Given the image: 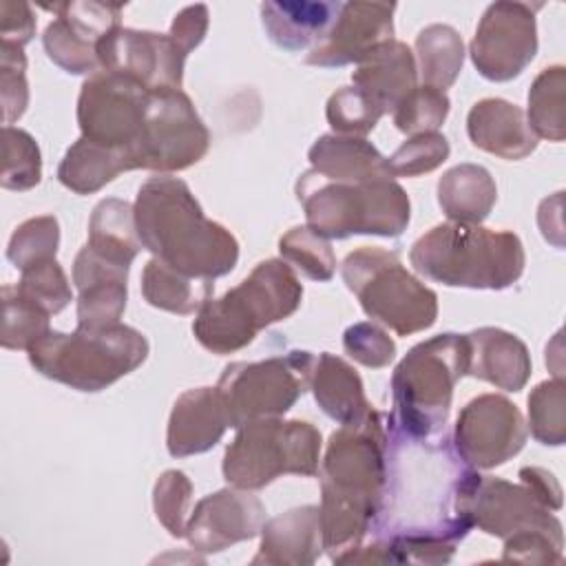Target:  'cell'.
<instances>
[{"label":"cell","instance_id":"6da1fadb","mask_svg":"<svg viewBox=\"0 0 566 566\" xmlns=\"http://www.w3.org/2000/svg\"><path fill=\"white\" fill-rule=\"evenodd\" d=\"M387 471L374 539L391 544L402 564H447L473 528L469 495L478 478L447 436L413 438L387 418Z\"/></svg>","mask_w":566,"mask_h":566},{"label":"cell","instance_id":"7a4b0ae2","mask_svg":"<svg viewBox=\"0 0 566 566\" xmlns=\"http://www.w3.org/2000/svg\"><path fill=\"white\" fill-rule=\"evenodd\" d=\"M385 413L340 424L321 460V528L332 562L360 546L378 511L387 471Z\"/></svg>","mask_w":566,"mask_h":566},{"label":"cell","instance_id":"3957f363","mask_svg":"<svg viewBox=\"0 0 566 566\" xmlns=\"http://www.w3.org/2000/svg\"><path fill=\"white\" fill-rule=\"evenodd\" d=\"M135 221L142 245L192 279L214 281L239 261L234 234L208 219L188 184L177 177L157 175L139 186Z\"/></svg>","mask_w":566,"mask_h":566},{"label":"cell","instance_id":"277c9868","mask_svg":"<svg viewBox=\"0 0 566 566\" xmlns=\"http://www.w3.org/2000/svg\"><path fill=\"white\" fill-rule=\"evenodd\" d=\"M418 274L447 287L506 290L524 272V245L515 232L469 223H438L409 252Z\"/></svg>","mask_w":566,"mask_h":566},{"label":"cell","instance_id":"5b68a950","mask_svg":"<svg viewBox=\"0 0 566 566\" xmlns=\"http://www.w3.org/2000/svg\"><path fill=\"white\" fill-rule=\"evenodd\" d=\"M301 298L303 285L296 272L283 259H265L237 287L199 307L192 334L212 354H234L268 325L292 316Z\"/></svg>","mask_w":566,"mask_h":566},{"label":"cell","instance_id":"8992f818","mask_svg":"<svg viewBox=\"0 0 566 566\" xmlns=\"http://www.w3.org/2000/svg\"><path fill=\"white\" fill-rule=\"evenodd\" d=\"M469 371L467 334H438L413 345L391 376L387 420L413 438H433L449 420L453 387Z\"/></svg>","mask_w":566,"mask_h":566},{"label":"cell","instance_id":"52a82bcc","mask_svg":"<svg viewBox=\"0 0 566 566\" xmlns=\"http://www.w3.org/2000/svg\"><path fill=\"white\" fill-rule=\"evenodd\" d=\"M307 228L325 239L400 237L411 219L409 195L394 179L332 181L305 170L296 181Z\"/></svg>","mask_w":566,"mask_h":566},{"label":"cell","instance_id":"ba28073f","mask_svg":"<svg viewBox=\"0 0 566 566\" xmlns=\"http://www.w3.org/2000/svg\"><path fill=\"white\" fill-rule=\"evenodd\" d=\"M27 354L38 374L93 394L135 371L148 358V340L122 323L102 329L77 327L71 334L49 329Z\"/></svg>","mask_w":566,"mask_h":566},{"label":"cell","instance_id":"9c48e42d","mask_svg":"<svg viewBox=\"0 0 566 566\" xmlns=\"http://www.w3.org/2000/svg\"><path fill=\"white\" fill-rule=\"evenodd\" d=\"M321 431L307 420L259 418L237 429L223 453V478L230 486L256 491L281 475H316Z\"/></svg>","mask_w":566,"mask_h":566},{"label":"cell","instance_id":"30bf717a","mask_svg":"<svg viewBox=\"0 0 566 566\" xmlns=\"http://www.w3.org/2000/svg\"><path fill=\"white\" fill-rule=\"evenodd\" d=\"M340 274L363 312L398 336L429 329L438 318L436 292L418 281L391 250L358 248L345 256Z\"/></svg>","mask_w":566,"mask_h":566},{"label":"cell","instance_id":"8fae6325","mask_svg":"<svg viewBox=\"0 0 566 566\" xmlns=\"http://www.w3.org/2000/svg\"><path fill=\"white\" fill-rule=\"evenodd\" d=\"M316 356L292 349L256 363L226 365L217 391L232 429L259 418L283 416L310 389Z\"/></svg>","mask_w":566,"mask_h":566},{"label":"cell","instance_id":"7c38bea8","mask_svg":"<svg viewBox=\"0 0 566 566\" xmlns=\"http://www.w3.org/2000/svg\"><path fill=\"white\" fill-rule=\"evenodd\" d=\"M208 146L210 133L181 88L150 91L142 133L130 150L135 170H186L203 159Z\"/></svg>","mask_w":566,"mask_h":566},{"label":"cell","instance_id":"4fadbf2b","mask_svg":"<svg viewBox=\"0 0 566 566\" xmlns=\"http://www.w3.org/2000/svg\"><path fill=\"white\" fill-rule=\"evenodd\" d=\"M148 95L150 91L130 77L108 71L88 75L77 97L82 137L124 150L130 159V150L142 133Z\"/></svg>","mask_w":566,"mask_h":566},{"label":"cell","instance_id":"5bb4252c","mask_svg":"<svg viewBox=\"0 0 566 566\" xmlns=\"http://www.w3.org/2000/svg\"><path fill=\"white\" fill-rule=\"evenodd\" d=\"M535 9L526 2H493L484 9L469 44L473 66L484 80L517 77L537 53Z\"/></svg>","mask_w":566,"mask_h":566},{"label":"cell","instance_id":"9a60e30c","mask_svg":"<svg viewBox=\"0 0 566 566\" xmlns=\"http://www.w3.org/2000/svg\"><path fill=\"white\" fill-rule=\"evenodd\" d=\"M526 438L522 411L500 394H482L460 409L453 449L471 469H495L517 455Z\"/></svg>","mask_w":566,"mask_h":566},{"label":"cell","instance_id":"2e32d148","mask_svg":"<svg viewBox=\"0 0 566 566\" xmlns=\"http://www.w3.org/2000/svg\"><path fill=\"white\" fill-rule=\"evenodd\" d=\"M469 517L473 526L500 539L528 533L564 539L562 522L524 482L513 484L502 478L478 473L469 495Z\"/></svg>","mask_w":566,"mask_h":566},{"label":"cell","instance_id":"e0dca14e","mask_svg":"<svg viewBox=\"0 0 566 566\" xmlns=\"http://www.w3.org/2000/svg\"><path fill=\"white\" fill-rule=\"evenodd\" d=\"M188 53L170 33L119 27L97 44L99 71L130 77L148 91L181 88Z\"/></svg>","mask_w":566,"mask_h":566},{"label":"cell","instance_id":"ac0fdd59","mask_svg":"<svg viewBox=\"0 0 566 566\" xmlns=\"http://www.w3.org/2000/svg\"><path fill=\"white\" fill-rule=\"evenodd\" d=\"M265 524V506L245 489H221L197 502L186 537L197 553H221L252 539Z\"/></svg>","mask_w":566,"mask_h":566},{"label":"cell","instance_id":"d6986e66","mask_svg":"<svg viewBox=\"0 0 566 566\" xmlns=\"http://www.w3.org/2000/svg\"><path fill=\"white\" fill-rule=\"evenodd\" d=\"M394 2H343L327 35L310 49L305 64H358L374 49L394 40Z\"/></svg>","mask_w":566,"mask_h":566},{"label":"cell","instance_id":"ffe728a7","mask_svg":"<svg viewBox=\"0 0 566 566\" xmlns=\"http://www.w3.org/2000/svg\"><path fill=\"white\" fill-rule=\"evenodd\" d=\"M228 416L217 387L184 391L170 411L166 447L172 458H188L212 449L228 429Z\"/></svg>","mask_w":566,"mask_h":566},{"label":"cell","instance_id":"44dd1931","mask_svg":"<svg viewBox=\"0 0 566 566\" xmlns=\"http://www.w3.org/2000/svg\"><path fill=\"white\" fill-rule=\"evenodd\" d=\"M467 135L475 148L509 161L524 159L537 148L526 113L502 97H484L471 106Z\"/></svg>","mask_w":566,"mask_h":566},{"label":"cell","instance_id":"7402d4cb","mask_svg":"<svg viewBox=\"0 0 566 566\" xmlns=\"http://www.w3.org/2000/svg\"><path fill=\"white\" fill-rule=\"evenodd\" d=\"M259 535L261 544L252 564L310 566L325 551L321 511L314 504L296 506L268 520Z\"/></svg>","mask_w":566,"mask_h":566},{"label":"cell","instance_id":"603a6c76","mask_svg":"<svg viewBox=\"0 0 566 566\" xmlns=\"http://www.w3.org/2000/svg\"><path fill=\"white\" fill-rule=\"evenodd\" d=\"M469 371L467 376L486 380L504 391H520L531 378V354L511 332L500 327H478L467 334Z\"/></svg>","mask_w":566,"mask_h":566},{"label":"cell","instance_id":"cb8c5ba5","mask_svg":"<svg viewBox=\"0 0 566 566\" xmlns=\"http://www.w3.org/2000/svg\"><path fill=\"white\" fill-rule=\"evenodd\" d=\"M352 82L369 95L382 113H394V108L418 86L416 55L405 42L394 38L356 64Z\"/></svg>","mask_w":566,"mask_h":566},{"label":"cell","instance_id":"d4e9b609","mask_svg":"<svg viewBox=\"0 0 566 566\" xmlns=\"http://www.w3.org/2000/svg\"><path fill=\"white\" fill-rule=\"evenodd\" d=\"M343 2L283 0L261 4V24L268 38L283 51L316 46L332 29Z\"/></svg>","mask_w":566,"mask_h":566},{"label":"cell","instance_id":"484cf974","mask_svg":"<svg viewBox=\"0 0 566 566\" xmlns=\"http://www.w3.org/2000/svg\"><path fill=\"white\" fill-rule=\"evenodd\" d=\"M312 170L332 181H371L391 179L387 157L365 137L321 135L307 150Z\"/></svg>","mask_w":566,"mask_h":566},{"label":"cell","instance_id":"4316f807","mask_svg":"<svg viewBox=\"0 0 566 566\" xmlns=\"http://www.w3.org/2000/svg\"><path fill=\"white\" fill-rule=\"evenodd\" d=\"M310 389L321 411L340 424L358 422L374 409L365 396L358 371L329 352L316 356Z\"/></svg>","mask_w":566,"mask_h":566},{"label":"cell","instance_id":"83f0119b","mask_svg":"<svg viewBox=\"0 0 566 566\" xmlns=\"http://www.w3.org/2000/svg\"><path fill=\"white\" fill-rule=\"evenodd\" d=\"M438 206L453 223L480 226L497 201L491 172L478 164H458L438 179Z\"/></svg>","mask_w":566,"mask_h":566},{"label":"cell","instance_id":"f1b7e54d","mask_svg":"<svg viewBox=\"0 0 566 566\" xmlns=\"http://www.w3.org/2000/svg\"><path fill=\"white\" fill-rule=\"evenodd\" d=\"M126 170L135 168L124 150L80 137L64 153L57 166V179L64 188L77 195H93Z\"/></svg>","mask_w":566,"mask_h":566},{"label":"cell","instance_id":"f546056e","mask_svg":"<svg viewBox=\"0 0 566 566\" xmlns=\"http://www.w3.org/2000/svg\"><path fill=\"white\" fill-rule=\"evenodd\" d=\"M86 245L99 256L130 268V263L144 248L137 232L135 206L115 197L102 199L93 208Z\"/></svg>","mask_w":566,"mask_h":566},{"label":"cell","instance_id":"4dcf8cb0","mask_svg":"<svg viewBox=\"0 0 566 566\" xmlns=\"http://www.w3.org/2000/svg\"><path fill=\"white\" fill-rule=\"evenodd\" d=\"M142 294L148 305L184 316L199 312L210 298L212 281L192 279L153 256L142 272Z\"/></svg>","mask_w":566,"mask_h":566},{"label":"cell","instance_id":"1f68e13d","mask_svg":"<svg viewBox=\"0 0 566 566\" xmlns=\"http://www.w3.org/2000/svg\"><path fill=\"white\" fill-rule=\"evenodd\" d=\"M416 66L424 86L447 91L464 64L462 35L449 24H429L416 35Z\"/></svg>","mask_w":566,"mask_h":566},{"label":"cell","instance_id":"d6a6232c","mask_svg":"<svg viewBox=\"0 0 566 566\" xmlns=\"http://www.w3.org/2000/svg\"><path fill=\"white\" fill-rule=\"evenodd\" d=\"M566 69L546 66L531 84L526 122L535 137L562 142L566 137Z\"/></svg>","mask_w":566,"mask_h":566},{"label":"cell","instance_id":"836d02e7","mask_svg":"<svg viewBox=\"0 0 566 566\" xmlns=\"http://www.w3.org/2000/svg\"><path fill=\"white\" fill-rule=\"evenodd\" d=\"M281 259L305 279L325 283L336 272V254L329 241L307 226H294L279 239Z\"/></svg>","mask_w":566,"mask_h":566},{"label":"cell","instance_id":"e575fe53","mask_svg":"<svg viewBox=\"0 0 566 566\" xmlns=\"http://www.w3.org/2000/svg\"><path fill=\"white\" fill-rule=\"evenodd\" d=\"M42 179V155L38 142L22 128H2V175L7 190H31Z\"/></svg>","mask_w":566,"mask_h":566},{"label":"cell","instance_id":"d590c367","mask_svg":"<svg viewBox=\"0 0 566 566\" xmlns=\"http://www.w3.org/2000/svg\"><path fill=\"white\" fill-rule=\"evenodd\" d=\"M537 442L559 447L566 440V382L553 378L539 382L528 396V424Z\"/></svg>","mask_w":566,"mask_h":566},{"label":"cell","instance_id":"8d00e7d4","mask_svg":"<svg viewBox=\"0 0 566 566\" xmlns=\"http://www.w3.org/2000/svg\"><path fill=\"white\" fill-rule=\"evenodd\" d=\"M49 314L27 301L15 285L2 287V347L4 349H29L40 340L49 327Z\"/></svg>","mask_w":566,"mask_h":566},{"label":"cell","instance_id":"74e56055","mask_svg":"<svg viewBox=\"0 0 566 566\" xmlns=\"http://www.w3.org/2000/svg\"><path fill=\"white\" fill-rule=\"evenodd\" d=\"M42 44L49 60L71 75H93L99 71L97 46L80 35L64 18L46 24Z\"/></svg>","mask_w":566,"mask_h":566},{"label":"cell","instance_id":"f35d334b","mask_svg":"<svg viewBox=\"0 0 566 566\" xmlns=\"http://www.w3.org/2000/svg\"><path fill=\"white\" fill-rule=\"evenodd\" d=\"M126 279L108 276L93 281L80 290L77 296V327L102 329L117 325L126 310Z\"/></svg>","mask_w":566,"mask_h":566},{"label":"cell","instance_id":"ab89813d","mask_svg":"<svg viewBox=\"0 0 566 566\" xmlns=\"http://www.w3.org/2000/svg\"><path fill=\"white\" fill-rule=\"evenodd\" d=\"M60 245V223L53 214L22 221L7 245V259L22 272L29 265L55 259Z\"/></svg>","mask_w":566,"mask_h":566},{"label":"cell","instance_id":"60d3db41","mask_svg":"<svg viewBox=\"0 0 566 566\" xmlns=\"http://www.w3.org/2000/svg\"><path fill=\"white\" fill-rule=\"evenodd\" d=\"M382 108L358 86H343L329 95L325 117L336 135L365 137L382 117Z\"/></svg>","mask_w":566,"mask_h":566},{"label":"cell","instance_id":"b9f144b4","mask_svg":"<svg viewBox=\"0 0 566 566\" xmlns=\"http://www.w3.org/2000/svg\"><path fill=\"white\" fill-rule=\"evenodd\" d=\"M451 102L444 91L431 86H416L396 108H394V124L405 135H420V133H438L449 115Z\"/></svg>","mask_w":566,"mask_h":566},{"label":"cell","instance_id":"7bdbcfd3","mask_svg":"<svg viewBox=\"0 0 566 566\" xmlns=\"http://www.w3.org/2000/svg\"><path fill=\"white\" fill-rule=\"evenodd\" d=\"M15 287L27 301L44 310L49 316L62 312L73 298L69 279L55 259L24 268Z\"/></svg>","mask_w":566,"mask_h":566},{"label":"cell","instance_id":"ee69618b","mask_svg":"<svg viewBox=\"0 0 566 566\" xmlns=\"http://www.w3.org/2000/svg\"><path fill=\"white\" fill-rule=\"evenodd\" d=\"M451 146L440 133H420L402 142L391 157H387L389 177H418L436 170L449 159Z\"/></svg>","mask_w":566,"mask_h":566},{"label":"cell","instance_id":"f6af8a7d","mask_svg":"<svg viewBox=\"0 0 566 566\" xmlns=\"http://www.w3.org/2000/svg\"><path fill=\"white\" fill-rule=\"evenodd\" d=\"M192 497V482L184 471H164L153 486V509L159 524L172 537H186L188 506Z\"/></svg>","mask_w":566,"mask_h":566},{"label":"cell","instance_id":"bcb514c9","mask_svg":"<svg viewBox=\"0 0 566 566\" xmlns=\"http://www.w3.org/2000/svg\"><path fill=\"white\" fill-rule=\"evenodd\" d=\"M42 9L53 11L55 18H64L80 35H84L88 42L99 44L106 35H111L122 24V11L124 4L113 2H55V4H42Z\"/></svg>","mask_w":566,"mask_h":566},{"label":"cell","instance_id":"7dc6e473","mask_svg":"<svg viewBox=\"0 0 566 566\" xmlns=\"http://www.w3.org/2000/svg\"><path fill=\"white\" fill-rule=\"evenodd\" d=\"M0 99H2V122L20 119L29 104V84H27V57L22 46L0 42Z\"/></svg>","mask_w":566,"mask_h":566},{"label":"cell","instance_id":"c3c4849f","mask_svg":"<svg viewBox=\"0 0 566 566\" xmlns=\"http://www.w3.org/2000/svg\"><path fill=\"white\" fill-rule=\"evenodd\" d=\"M343 347L356 363L380 369L387 367L396 356L394 338L376 323H354L343 334Z\"/></svg>","mask_w":566,"mask_h":566},{"label":"cell","instance_id":"681fc988","mask_svg":"<svg viewBox=\"0 0 566 566\" xmlns=\"http://www.w3.org/2000/svg\"><path fill=\"white\" fill-rule=\"evenodd\" d=\"M35 33V15L29 2H0V38L7 44L24 46Z\"/></svg>","mask_w":566,"mask_h":566},{"label":"cell","instance_id":"f907efd6","mask_svg":"<svg viewBox=\"0 0 566 566\" xmlns=\"http://www.w3.org/2000/svg\"><path fill=\"white\" fill-rule=\"evenodd\" d=\"M210 13H208V7L206 4H190V7H184L172 24H170V38L186 51L190 53L192 49H197L206 33H208V20Z\"/></svg>","mask_w":566,"mask_h":566},{"label":"cell","instance_id":"816d5d0a","mask_svg":"<svg viewBox=\"0 0 566 566\" xmlns=\"http://www.w3.org/2000/svg\"><path fill=\"white\" fill-rule=\"evenodd\" d=\"M517 475L520 482H524L542 500L544 506H548L551 511L562 509V486L551 471L542 467H522Z\"/></svg>","mask_w":566,"mask_h":566},{"label":"cell","instance_id":"f5cc1de1","mask_svg":"<svg viewBox=\"0 0 566 566\" xmlns=\"http://www.w3.org/2000/svg\"><path fill=\"white\" fill-rule=\"evenodd\" d=\"M564 192H555L553 197L544 199L537 210V223L546 241L555 248H564V223H562V197Z\"/></svg>","mask_w":566,"mask_h":566}]
</instances>
